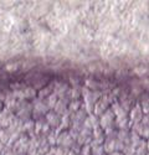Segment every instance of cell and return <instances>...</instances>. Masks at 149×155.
I'll use <instances>...</instances> for the list:
<instances>
[{
  "instance_id": "obj_7",
  "label": "cell",
  "mask_w": 149,
  "mask_h": 155,
  "mask_svg": "<svg viewBox=\"0 0 149 155\" xmlns=\"http://www.w3.org/2000/svg\"><path fill=\"white\" fill-rule=\"evenodd\" d=\"M54 109H55V113H57L58 115H65L68 112L67 110V104L65 103L64 99H58L57 103L55 104V107H54Z\"/></svg>"
},
{
  "instance_id": "obj_4",
  "label": "cell",
  "mask_w": 149,
  "mask_h": 155,
  "mask_svg": "<svg viewBox=\"0 0 149 155\" xmlns=\"http://www.w3.org/2000/svg\"><path fill=\"white\" fill-rule=\"evenodd\" d=\"M73 141H74V139L70 135V133L68 132H64V133H61L60 135H57L56 143L60 144L61 147H64V148H68L70 145L73 144Z\"/></svg>"
},
{
  "instance_id": "obj_6",
  "label": "cell",
  "mask_w": 149,
  "mask_h": 155,
  "mask_svg": "<svg viewBox=\"0 0 149 155\" xmlns=\"http://www.w3.org/2000/svg\"><path fill=\"white\" fill-rule=\"evenodd\" d=\"M132 74L139 77V78H144V76H147L148 73V66H144V64H137V66L133 67Z\"/></svg>"
},
{
  "instance_id": "obj_12",
  "label": "cell",
  "mask_w": 149,
  "mask_h": 155,
  "mask_svg": "<svg viewBox=\"0 0 149 155\" xmlns=\"http://www.w3.org/2000/svg\"><path fill=\"white\" fill-rule=\"evenodd\" d=\"M103 154H104V150L102 145L91 147V155H103Z\"/></svg>"
},
{
  "instance_id": "obj_19",
  "label": "cell",
  "mask_w": 149,
  "mask_h": 155,
  "mask_svg": "<svg viewBox=\"0 0 149 155\" xmlns=\"http://www.w3.org/2000/svg\"><path fill=\"white\" fill-rule=\"evenodd\" d=\"M2 109H4V102L0 99V110H2Z\"/></svg>"
},
{
  "instance_id": "obj_16",
  "label": "cell",
  "mask_w": 149,
  "mask_h": 155,
  "mask_svg": "<svg viewBox=\"0 0 149 155\" xmlns=\"http://www.w3.org/2000/svg\"><path fill=\"white\" fill-rule=\"evenodd\" d=\"M81 149V155H91V145H82Z\"/></svg>"
},
{
  "instance_id": "obj_18",
  "label": "cell",
  "mask_w": 149,
  "mask_h": 155,
  "mask_svg": "<svg viewBox=\"0 0 149 155\" xmlns=\"http://www.w3.org/2000/svg\"><path fill=\"white\" fill-rule=\"evenodd\" d=\"M109 155H124L123 151H113V153H109Z\"/></svg>"
},
{
  "instance_id": "obj_13",
  "label": "cell",
  "mask_w": 149,
  "mask_h": 155,
  "mask_svg": "<svg viewBox=\"0 0 149 155\" xmlns=\"http://www.w3.org/2000/svg\"><path fill=\"white\" fill-rule=\"evenodd\" d=\"M50 94H52L51 87H44V88H41V91L39 92V97H40V98H42L44 96H45V97H48Z\"/></svg>"
},
{
  "instance_id": "obj_5",
  "label": "cell",
  "mask_w": 149,
  "mask_h": 155,
  "mask_svg": "<svg viewBox=\"0 0 149 155\" xmlns=\"http://www.w3.org/2000/svg\"><path fill=\"white\" fill-rule=\"evenodd\" d=\"M46 123L48 127H58L61 123V117L55 112H47L46 113Z\"/></svg>"
},
{
  "instance_id": "obj_10",
  "label": "cell",
  "mask_w": 149,
  "mask_h": 155,
  "mask_svg": "<svg viewBox=\"0 0 149 155\" xmlns=\"http://www.w3.org/2000/svg\"><path fill=\"white\" fill-rule=\"evenodd\" d=\"M36 64H37V62L35 61V60H25V62H22V72H29V71H31V70H35V67H36Z\"/></svg>"
},
{
  "instance_id": "obj_1",
  "label": "cell",
  "mask_w": 149,
  "mask_h": 155,
  "mask_svg": "<svg viewBox=\"0 0 149 155\" xmlns=\"http://www.w3.org/2000/svg\"><path fill=\"white\" fill-rule=\"evenodd\" d=\"M114 119H116V117H114V113L112 112V109H107L102 114V118H101V120H99V124H101L102 128L106 129V132H108L112 129V127L114 125Z\"/></svg>"
},
{
  "instance_id": "obj_8",
  "label": "cell",
  "mask_w": 149,
  "mask_h": 155,
  "mask_svg": "<svg viewBox=\"0 0 149 155\" xmlns=\"http://www.w3.org/2000/svg\"><path fill=\"white\" fill-rule=\"evenodd\" d=\"M22 99H31V98H35L37 96V92H36V89L34 87H26V88H24L22 91Z\"/></svg>"
},
{
  "instance_id": "obj_20",
  "label": "cell",
  "mask_w": 149,
  "mask_h": 155,
  "mask_svg": "<svg viewBox=\"0 0 149 155\" xmlns=\"http://www.w3.org/2000/svg\"><path fill=\"white\" fill-rule=\"evenodd\" d=\"M78 155H80V154H78Z\"/></svg>"
},
{
  "instance_id": "obj_17",
  "label": "cell",
  "mask_w": 149,
  "mask_h": 155,
  "mask_svg": "<svg viewBox=\"0 0 149 155\" xmlns=\"http://www.w3.org/2000/svg\"><path fill=\"white\" fill-rule=\"evenodd\" d=\"M29 141H30L29 139H26V140H25V143H26V147H28V148H29ZM19 143H20V144H22V143H24V137H21V138H20Z\"/></svg>"
},
{
  "instance_id": "obj_9",
  "label": "cell",
  "mask_w": 149,
  "mask_h": 155,
  "mask_svg": "<svg viewBox=\"0 0 149 155\" xmlns=\"http://www.w3.org/2000/svg\"><path fill=\"white\" fill-rule=\"evenodd\" d=\"M20 66H21L20 62H9V63L5 64L4 71L9 72V73H15V72H18L20 70Z\"/></svg>"
},
{
  "instance_id": "obj_3",
  "label": "cell",
  "mask_w": 149,
  "mask_h": 155,
  "mask_svg": "<svg viewBox=\"0 0 149 155\" xmlns=\"http://www.w3.org/2000/svg\"><path fill=\"white\" fill-rule=\"evenodd\" d=\"M129 114H131V115H129V117H131L129 122H131V123H134V124L141 123L142 119H143V117H144V114H143V112H142L139 104L133 106V107L131 108V113H129Z\"/></svg>"
},
{
  "instance_id": "obj_2",
  "label": "cell",
  "mask_w": 149,
  "mask_h": 155,
  "mask_svg": "<svg viewBox=\"0 0 149 155\" xmlns=\"http://www.w3.org/2000/svg\"><path fill=\"white\" fill-rule=\"evenodd\" d=\"M109 107V102H108V98L107 96L102 97V98H99L96 103H94V106H93V114H96V117L97 115H102Z\"/></svg>"
},
{
  "instance_id": "obj_14",
  "label": "cell",
  "mask_w": 149,
  "mask_h": 155,
  "mask_svg": "<svg viewBox=\"0 0 149 155\" xmlns=\"http://www.w3.org/2000/svg\"><path fill=\"white\" fill-rule=\"evenodd\" d=\"M9 139H10V137H9V133L8 132H4V130L0 132V141H2L3 144L4 143H8Z\"/></svg>"
},
{
  "instance_id": "obj_11",
  "label": "cell",
  "mask_w": 149,
  "mask_h": 155,
  "mask_svg": "<svg viewBox=\"0 0 149 155\" xmlns=\"http://www.w3.org/2000/svg\"><path fill=\"white\" fill-rule=\"evenodd\" d=\"M57 101H58V97L55 94V93H52V94H50L48 97H47V107H48V109H51V108H54L55 107V104L57 103Z\"/></svg>"
},
{
  "instance_id": "obj_15",
  "label": "cell",
  "mask_w": 149,
  "mask_h": 155,
  "mask_svg": "<svg viewBox=\"0 0 149 155\" xmlns=\"http://www.w3.org/2000/svg\"><path fill=\"white\" fill-rule=\"evenodd\" d=\"M68 154V149L64 148V147H60L57 149H55V155H67Z\"/></svg>"
}]
</instances>
